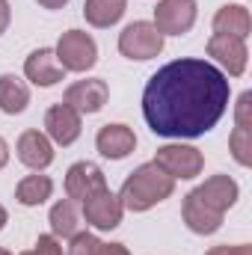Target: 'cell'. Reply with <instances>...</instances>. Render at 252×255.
<instances>
[{
  "mask_svg": "<svg viewBox=\"0 0 252 255\" xmlns=\"http://www.w3.org/2000/svg\"><path fill=\"white\" fill-rule=\"evenodd\" d=\"M229 77L208 60L181 57L160 65L142 89V116L157 136L193 139L208 133L229 107Z\"/></svg>",
  "mask_w": 252,
  "mask_h": 255,
  "instance_id": "1",
  "label": "cell"
},
{
  "mask_svg": "<svg viewBox=\"0 0 252 255\" xmlns=\"http://www.w3.org/2000/svg\"><path fill=\"white\" fill-rule=\"evenodd\" d=\"M172 190H175V178L166 175V172L151 160V163L136 166V169L125 178V184H122V190H119V202H122V208H127V211L142 214V211L154 208L157 202L169 199Z\"/></svg>",
  "mask_w": 252,
  "mask_h": 255,
  "instance_id": "2",
  "label": "cell"
},
{
  "mask_svg": "<svg viewBox=\"0 0 252 255\" xmlns=\"http://www.w3.org/2000/svg\"><path fill=\"white\" fill-rule=\"evenodd\" d=\"M163 51V33L151 21H133L119 33V54L127 60L145 63Z\"/></svg>",
  "mask_w": 252,
  "mask_h": 255,
  "instance_id": "3",
  "label": "cell"
},
{
  "mask_svg": "<svg viewBox=\"0 0 252 255\" xmlns=\"http://www.w3.org/2000/svg\"><path fill=\"white\" fill-rule=\"evenodd\" d=\"M57 60L65 71H89L98 63V45L89 33L83 30H68L57 42Z\"/></svg>",
  "mask_w": 252,
  "mask_h": 255,
  "instance_id": "4",
  "label": "cell"
},
{
  "mask_svg": "<svg viewBox=\"0 0 252 255\" xmlns=\"http://www.w3.org/2000/svg\"><path fill=\"white\" fill-rule=\"evenodd\" d=\"M154 163H157L166 175H172L175 181H178V178H181V181H190V178H196V175L202 172L205 157H202V151L193 148V145L169 142V145H160V148H157Z\"/></svg>",
  "mask_w": 252,
  "mask_h": 255,
  "instance_id": "5",
  "label": "cell"
},
{
  "mask_svg": "<svg viewBox=\"0 0 252 255\" xmlns=\"http://www.w3.org/2000/svg\"><path fill=\"white\" fill-rule=\"evenodd\" d=\"M151 24L163 36H184L196 24V0H160Z\"/></svg>",
  "mask_w": 252,
  "mask_h": 255,
  "instance_id": "6",
  "label": "cell"
},
{
  "mask_svg": "<svg viewBox=\"0 0 252 255\" xmlns=\"http://www.w3.org/2000/svg\"><path fill=\"white\" fill-rule=\"evenodd\" d=\"M122 214H125V208H122L119 196L110 193V187H101L98 193H92V196L83 202V220H86L92 229H98V232L116 229V226L122 223Z\"/></svg>",
  "mask_w": 252,
  "mask_h": 255,
  "instance_id": "7",
  "label": "cell"
},
{
  "mask_svg": "<svg viewBox=\"0 0 252 255\" xmlns=\"http://www.w3.org/2000/svg\"><path fill=\"white\" fill-rule=\"evenodd\" d=\"M107 98H110L107 80L89 77V80H77V83H71V86L65 89L63 104H68L71 110H77L80 116H83V113L89 116V113H98V110L107 104Z\"/></svg>",
  "mask_w": 252,
  "mask_h": 255,
  "instance_id": "8",
  "label": "cell"
},
{
  "mask_svg": "<svg viewBox=\"0 0 252 255\" xmlns=\"http://www.w3.org/2000/svg\"><path fill=\"white\" fill-rule=\"evenodd\" d=\"M101 187H107V178L101 172V166H95L92 160H77L68 166L65 172V196L71 202H86L92 193H98Z\"/></svg>",
  "mask_w": 252,
  "mask_h": 255,
  "instance_id": "9",
  "label": "cell"
},
{
  "mask_svg": "<svg viewBox=\"0 0 252 255\" xmlns=\"http://www.w3.org/2000/svg\"><path fill=\"white\" fill-rule=\"evenodd\" d=\"M208 57H214V60L223 65L232 77H241V74L247 71L250 51H247V42H244V39L214 33V36L208 39Z\"/></svg>",
  "mask_w": 252,
  "mask_h": 255,
  "instance_id": "10",
  "label": "cell"
},
{
  "mask_svg": "<svg viewBox=\"0 0 252 255\" xmlns=\"http://www.w3.org/2000/svg\"><path fill=\"white\" fill-rule=\"evenodd\" d=\"M18 160L24 163V166H30V169H36V172H42V169H48L51 163H54V145H51V139L42 133V130H36V128H30V130H24L21 136H18Z\"/></svg>",
  "mask_w": 252,
  "mask_h": 255,
  "instance_id": "11",
  "label": "cell"
},
{
  "mask_svg": "<svg viewBox=\"0 0 252 255\" xmlns=\"http://www.w3.org/2000/svg\"><path fill=\"white\" fill-rule=\"evenodd\" d=\"M80 113L71 110L68 104H54L48 107L45 113V130H48V139H54L57 145H71L77 136H80Z\"/></svg>",
  "mask_w": 252,
  "mask_h": 255,
  "instance_id": "12",
  "label": "cell"
},
{
  "mask_svg": "<svg viewBox=\"0 0 252 255\" xmlns=\"http://www.w3.org/2000/svg\"><path fill=\"white\" fill-rule=\"evenodd\" d=\"M181 220H184V226H187L193 235H214V232H220V226H223V214H217L214 208H208V205L196 196V190L184 196Z\"/></svg>",
  "mask_w": 252,
  "mask_h": 255,
  "instance_id": "13",
  "label": "cell"
},
{
  "mask_svg": "<svg viewBox=\"0 0 252 255\" xmlns=\"http://www.w3.org/2000/svg\"><path fill=\"white\" fill-rule=\"evenodd\" d=\"M24 74L36 86H54V83H60L65 77V68L60 65L57 54L51 48H39V51H33L24 60Z\"/></svg>",
  "mask_w": 252,
  "mask_h": 255,
  "instance_id": "14",
  "label": "cell"
},
{
  "mask_svg": "<svg viewBox=\"0 0 252 255\" xmlns=\"http://www.w3.org/2000/svg\"><path fill=\"white\" fill-rule=\"evenodd\" d=\"M196 196H199L208 208H214L217 214H226V211L238 202L241 187H238V181L229 178V175H211L205 184L196 187Z\"/></svg>",
  "mask_w": 252,
  "mask_h": 255,
  "instance_id": "15",
  "label": "cell"
},
{
  "mask_svg": "<svg viewBox=\"0 0 252 255\" xmlns=\"http://www.w3.org/2000/svg\"><path fill=\"white\" fill-rule=\"evenodd\" d=\"M95 148L104 157H110V160H122L136 148V133L127 125H119V122L116 125H104L98 130V136H95Z\"/></svg>",
  "mask_w": 252,
  "mask_h": 255,
  "instance_id": "16",
  "label": "cell"
},
{
  "mask_svg": "<svg viewBox=\"0 0 252 255\" xmlns=\"http://www.w3.org/2000/svg\"><path fill=\"white\" fill-rule=\"evenodd\" d=\"M250 30H252V15H250L247 6H241V3H226V6L217 9V15H214V33H220V36H235V39H244V42H247Z\"/></svg>",
  "mask_w": 252,
  "mask_h": 255,
  "instance_id": "17",
  "label": "cell"
},
{
  "mask_svg": "<svg viewBox=\"0 0 252 255\" xmlns=\"http://www.w3.org/2000/svg\"><path fill=\"white\" fill-rule=\"evenodd\" d=\"M27 104H30L27 83L15 74H0V110L6 116H18L27 110Z\"/></svg>",
  "mask_w": 252,
  "mask_h": 255,
  "instance_id": "18",
  "label": "cell"
},
{
  "mask_svg": "<svg viewBox=\"0 0 252 255\" xmlns=\"http://www.w3.org/2000/svg\"><path fill=\"white\" fill-rule=\"evenodd\" d=\"M127 9V0H86L83 3V18L92 24V27H113L122 21Z\"/></svg>",
  "mask_w": 252,
  "mask_h": 255,
  "instance_id": "19",
  "label": "cell"
},
{
  "mask_svg": "<svg viewBox=\"0 0 252 255\" xmlns=\"http://www.w3.org/2000/svg\"><path fill=\"white\" fill-rule=\"evenodd\" d=\"M51 193H54V181H51L48 175H27V178L18 181L15 199H18L24 208H36V205L48 202Z\"/></svg>",
  "mask_w": 252,
  "mask_h": 255,
  "instance_id": "20",
  "label": "cell"
},
{
  "mask_svg": "<svg viewBox=\"0 0 252 255\" xmlns=\"http://www.w3.org/2000/svg\"><path fill=\"white\" fill-rule=\"evenodd\" d=\"M48 223H51V232H54V238H74V235H77V226H80L77 202H71V199L57 202V205L51 208V217H48Z\"/></svg>",
  "mask_w": 252,
  "mask_h": 255,
  "instance_id": "21",
  "label": "cell"
},
{
  "mask_svg": "<svg viewBox=\"0 0 252 255\" xmlns=\"http://www.w3.org/2000/svg\"><path fill=\"white\" fill-rule=\"evenodd\" d=\"M229 145H232L235 160H238L241 166H250V163H252V130H250V128H244V125L235 128V130H232Z\"/></svg>",
  "mask_w": 252,
  "mask_h": 255,
  "instance_id": "22",
  "label": "cell"
},
{
  "mask_svg": "<svg viewBox=\"0 0 252 255\" xmlns=\"http://www.w3.org/2000/svg\"><path fill=\"white\" fill-rule=\"evenodd\" d=\"M101 253V241L89 232H77L71 238V247H68V255H98Z\"/></svg>",
  "mask_w": 252,
  "mask_h": 255,
  "instance_id": "23",
  "label": "cell"
},
{
  "mask_svg": "<svg viewBox=\"0 0 252 255\" xmlns=\"http://www.w3.org/2000/svg\"><path fill=\"white\" fill-rule=\"evenodd\" d=\"M33 255H63V244L54 235H39V241L33 247Z\"/></svg>",
  "mask_w": 252,
  "mask_h": 255,
  "instance_id": "24",
  "label": "cell"
},
{
  "mask_svg": "<svg viewBox=\"0 0 252 255\" xmlns=\"http://www.w3.org/2000/svg\"><path fill=\"white\" fill-rule=\"evenodd\" d=\"M205 255H252V247H250V244H238V247L220 244V247H211Z\"/></svg>",
  "mask_w": 252,
  "mask_h": 255,
  "instance_id": "25",
  "label": "cell"
},
{
  "mask_svg": "<svg viewBox=\"0 0 252 255\" xmlns=\"http://www.w3.org/2000/svg\"><path fill=\"white\" fill-rule=\"evenodd\" d=\"M9 21H12V6L9 0H0V36L9 30Z\"/></svg>",
  "mask_w": 252,
  "mask_h": 255,
  "instance_id": "26",
  "label": "cell"
},
{
  "mask_svg": "<svg viewBox=\"0 0 252 255\" xmlns=\"http://www.w3.org/2000/svg\"><path fill=\"white\" fill-rule=\"evenodd\" d=\"M98 255H130L125 244H101V253Z\"/></svg>",
  "mask_w": 252,
  "mask_h": 255,
  "instance_id": "27",
  "label": "cell"
},
{
  "mask_svg": "<svg viewBox=\"0 0 252 255\" xmlns=\"http://www.w3.org/2000/svg\"><path fill=\"white\" fill-rule=\"evenodd\" d=\"M36 3H39L42 9H63L68 0H36Z\"/></svg>",
  "mask_w": 252,
  "mask_h": 255,
  "instance_id": "28",
  "label": "cell"
},
{
  "mask_svg": "<svg viewBox=\"0 0 252 255\" xmlns=\"http://www.w3.org/2000/svg\"><path fill=\"white\" fill-rule=\"evenodd\" d=\"M9 163V145H6V139L0 136V169Z\"/></svg>",
  "mask_w": 252,
  "mask_h": 255,
  "instance_id": "29",
  "label": "cell"
},
{
  "mask_svg": "<svg viewBox=\"0 0 252 255\" xmlns=\"http://www.w3.org/2000/svg\"><path fill=\"white\" fill-rule=\"evenodd\" d=\"M6 220H9V214H6V208L0 205V232H3V226H6Z\"/></svg>",
  "mask_w": 252,
  "mask_h": 255,
  "instance_id": "30",
  "label": "cell"
},
{
  "mask_svg": "<svg viewBox=\"0 0 252 255\" xmlns=\"http://www.w3.org/2000/svg\"><path fill=\"white\" fill-rule=\"evenodd\" d=\"M0 255H12V253H9V250H0Z\"/></svg>",
  "mask_w": 252,
  "mask_h": 255,
  "instance_id": "31",
  "label": "cell"
},
{
  "mask_svg": "<svg viewBox=\"0 0 252 255\" xmlns=\"http://www.w3.org/2000/svg\"><path fill=\"white\" fill-rule=\"evenodd\" d=\"M21 255H33V253H21Z\"/></svg>",
  "mask_w": 252,
  "mask_h": 255,
  "instance_id": "32",
  "label": "cell"
}]
</instances>
